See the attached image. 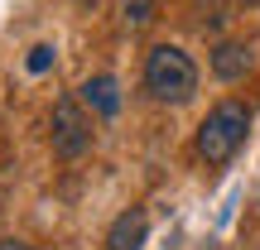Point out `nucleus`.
<instances>
[{
  "label": "nucleus",
  "mask_w": 260,
  "mask_h": 250,
  "mask_svg": "<svg viewBox=\"0 0 260 250\" xmlns=\"http://www.w3.org/2000/svg\"><path fill=\"white\" fill-rule=\"evenodd\" d=\"M0 250H34V245H24V241H15V236H10V241H0Z\"/></svg>",
  "instance_id": "nucleus-9"
},
{
  "label": "nucleus",
  "mask_w": 260,
  "mask_h": 250,
  "mask_svg": "<svg viewBox=\"0 0 260 250\" xmlns=\"http://www.w3.org/2000/svg\"><path fill=\"white\" fill-rule=\"evenodd\" d=\"M251 67H255V48L241 44V39H222V44L212 48V73L222 77V82H241Z\"/></svg>",
  "instance_id": "nucleus-4"
},
{
  "label": "nucleus",
  "mask_w": 260,
  "mask_h": 250,
  "mask_svg": "<svg viewBox=\"0 0 260 250\" xmlns=\"http://www.w3.org/2000/svg\"><path fill=\"white\" fill-rule=\"evenodd\" d=\"M159 15V0H121V19L130 29H149Z\"/></svg>",
  "instance_id": "nucleus-7"
},
{
  "label": "nucleus",
  "mask_w": 260,
  "mask_h": 250,
  "mask_svg": "<svg viewBox=\"0 0 260 250\" xmlns=\"http://www.w3.org/2000/svg\"><path fill=\"white\" fill-rule=\"evenodd\" d=\"M149 236V217L140 212V207H130L111 222V231H106V250H140Z\"/></svg>",
  "instance_id": "nucleus-5"
},
{
  "label": "nucleus",
  "mask_w": 260,
  "mask_h": 250,
  "mask_svg": "<svg viewBox=\"0 0 260 250\" xmlns=\"http://www.w3.org/2000/svg\"><path fill=\"white\" fill-rule=\"evenodd\" d=\"M145 92L164 106H183L198 92V63L178 44H159L145 53Z\"/></svg>",
  "instance_id": "nucleus-1"
},
{
  "label": "nucleus",
  "mask_w": 260,
  "mask_h": 250,
  "mask_svg": "<svg viewBox=\"0 0 260 250\" xmlns=\"http://www.w3.org/2000/svg\"><path fill=\"white\" fill-rule=\"evenodd\" d=\"M24 63H29V73H48V67H53V48H48V44L29 48V58H24Z\"/></svg>",
  "instance_id": "nucleus-8"
},
{
  "label": "nucleus",
  "mask_w": 260,
  "mask_h": 250,
  "mask_svg": "<svg viewBox=\"0 0 260 250\" xmlns=\"http://www.w3.org/2000/svg\"><path fill=\"white\" fill-rule=\"evenodd\" d=\"M246 130H251V111H246L241 101H217L212 111H207V121L198 125V159L222 168L226 159L241 149Z\"/></svg>",
  "instance_id": "nucleus-2"
},
{
  "label": "nucleus",
  "mask_w": 260,
  "mask_h": 250,
  "mask_svg": "<svg viewBox=\"0 0 260 250\" xmlns=\"http://www.w3.org/2000/svg\"><path fill=\"white\" fill-rule=\"evenodd\" d=\"M48 145H53V154H58V159H82V154H87V145H92V121H87L82 101H73V96L53 101Z\"/></svg>",
  "instance_id": "nucleus-3"
},
{
  "label": "nucleus",
  "mask_w": 260,
  "mask_h": 250,
  "mask_svg": "<svg viewBox=\"0 0 260 250\" xmlns=\"http://www.w3.org/2000/svg\"><path fill=\"white\" fill-rule=\"evenodd\" d=\"M82 101L92 106L96 116H116L121 111V87H116V77H87L82 82Z\"/></svg>",
  "instance_id": "nucleus-6"
},
{
  "label": "nucleus",
  "mask_w": 260,
  "mask_h": 250,
  "mask_svg": "<svg viewBox=\"0 0 260 250\" xmlns=\"http://www.w3.org/2000/svg\"><path fill=\"white\" fill-rule=\"evenodd\" d=\"M241 5H251V10H260V0H241Z\"/></svg>",
  "instance_id": "nucleus-10"
}]
</instances>
